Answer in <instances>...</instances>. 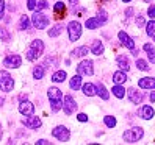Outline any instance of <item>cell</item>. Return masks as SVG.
Instances as JSON below:
<instances>
[{"instance_id": "1", "label": "cell", "mask_w": 155, "mask_h": 145, "mask_svg": "<svg viewBox=\"0 0 155 145\" xmlns=\"http://www.w3.org/2000/svg\"><path fill=\"white\" fill-rule=\"evenodd\" d=\"M44 53V42L41 39H35L30 44V49L25 53V59L27 61H36Z\"/></svg>"}, {"instance_id": "2", "label": "cell", "mask_w": 155, "mask_h": 145, "mask_svg": "<svg viewBox=\"0 0 155 145\" xmlns=\"http://www.w3.org/2000/svg\"><path fill=\"white\" fill-rule=\"evenodd\" d=\"M143 136H144V131H143L141 126H133V128L124 131L122 139H124L127 143H135V142L141 140V139H143Z\"/></svg>"}, {"instance_id": "3", "label": "cell", "mask_w": 155, "mask_h": 145, "mask_svg": "<svg viewBox=\"0 0 155 145\" xmlns=\"http://www.w3.org/2000/svg\"><path fill=\"white\" fill-rule=\"evenodd\" d=\"M50 19L45 14H42V11H35V14L31 16V25L36 30H44L49 27Z\"/></svg>"}, {"instance_id": "4", "label": "cell", "mask_w": 155, "mask_h": 145, "mask_svg": "<svg viewBox=\"0 0 155 145\" xmlns=\"http://www.w3.org/2000/svg\"><path fill=\"white\" fill-rule=\"evenodd\" d=\"M14 87V80L6 70H0V90L2 92H11Z\"/></svg>"}, {"instance_id": "5", "label": "cell", "mask_w": 155, "mask_h": 145, "mask_svg": "<svg viewBox=\"0 0 155 145\" xmlns=\"http://www.w3.org/2000/svg\"><path fill=\"white\" fill-rule=\"evenodd\" d=\"M68 34H69V41L75 42L80 39L81 36V24L78 20H71L68 24Z\"/></svg>"}, {"instance_id": "6", "label": "cell", "mask_w": 155, "mask_h": 145, "mask_svg": "<svg viewBox=\"0 0 155 145\" xmlns=\"http://www.w3.org/2000/svg\"><path fill=\"white\" fill-rule=\"evenodd\" d=\"M93 61L91 59H83L81 62H78L77 66V74L81 77H91L94 74V67H93Z\"/></svg>"}, {"instance_id": "7", "label": "cell", "mask_w": 155, "mask_h": 145, "mask_svg": "<svg viewBox=\"0 0 155 145\" xmlns=\"http://www.w3.org/2000/svg\"><path fill=\"white\" fill-rule=\"evenodd\" d=\"M52 136L57 140H60V142H68L71 139V131L66 128V126L58 125V126H55V128L52 130Z\"/></svg>"}, {"instance_id": "8", "label": "cell", "mask_w": 155, "mask_h": 145, "mask_svg": "<svg viewBox=\"0 0 155 145\" xmlns=\"http://www.w3.org/2000/svg\"><path fill=\"white\" fill-rule=\"evenodd\" d=\"M3 66L8 69H19L22 66V58L16 53H11V55H6L3 59Z\"/></svg>"}, {"instance_id": "9", "label": "cell", "mask_w": 155, "mask_h": 145, "mask_svg": "<svg viewBox=\"0 0 155 145\" xmlns=\"http://www.w3.org/2000/svg\"><path fill=\"white\" fill-rule=\"evenodd\" d=\"M63 112H64L66 115H71V114H74L77 111V103L74 100V97L72 95H66L64 97V100H63Z\"/></svg>"}, {"instance_id": "10", "label": "cell", "mask_w": 155, "mask_h": 145, "mask_svg": "<svg viewBox=\"0 0 155 145\" xmlns=\"http://www.w3.org/2000/svg\"><path fill=\"white\" fill-rule=\"evenodd\" d=\"M22 123L27 126V128H30V130H38L41 128V125H42V120L39 119V117H35V115H28L25 119H22Z\"/></svg>"}, {"instance_id": "11", "label": "cell", "mask_w": 155, "mask_h": 145, "mask_svg": "<svg viewBox=\"0 0 155 145\" xmlns=\"http://www.w3.org/2000/svg\"><path fill=\"white\" fill-rule=\"evenodd\" d=\"M19 112H21L22 115H25V117L33 115V112H35V105H33L31 102H28V100L21 102V103H19Z\"/></svg>"}, {"instance_id": "12", "label": "cell", "mask_w": 155, "mask_h": 145, "mask_svg": "<svg viewBox=\"0 0 155 145\" xmlns=\"http://www.w3.org/2000/svg\"><path fill=\"white\" fill-rule=\"evenodd\" d=\"M117 38H119V41H121V44L124 45V47H127L129 50H133L135 49V41L125 31H119V33H117Z\"/></svg>"}, {"instance_id": "13", "label": "cell", "mask_w": 155, "mask_h": 145, "mask_svg": "<svg viewBox=\"0 0 155 145\" xmlns=\"http://www.w3.org/2000/svg\"><path fill=\"white\" fill-rule=\"evenodd\" d=\"M47 97L50 103H57V102H63V92L58 89V87H50L47 90Z\"/></svg>"}, {"instance_id": "14", "label": "cell", "mask_w": 155, "mask_h": 145, "mask_svg": "<svg viewBox=\"0 0 155 145\" xmlns=\"http://www.w3.org/2000/svg\"><path fill=\"white\" fill-rule=\"evenodd\" d=\"M138 114H140L141 119H144V120H150L152 117L155 115V112H153V108H152V106H149V105H144V106H141V108H140V111H138Z\"/></svg>"}, {"instance_id": "15", "label": "cell", "mask_w": 155, "mask_h": 145, "mask_svg": "<svg viewBox=\"0 0 155 145\" xmlns=\"http://www.w3.org/2000/svg\"><path fill=\"white\" fill-rule=\"evenodd\" d=\"M127 97H129V100L135 105H140L143 102V94L138 92V90L133 89V87H130L129 90H127Z\"/></svg>"}, {"instance_id": "16", "label": "cell", "mask_w": 155, "mask_h": 145, "mask_svg": "<svg viewBox=\"0 0 155 145\" xmlns=\"http://www.w3.org/2000/svg\"><path fill=\"white\" fill-rule=\"evenodd\" d=\"M138 86L141 89H155V78L150 77H144L138 80Z\"/></svg>"}, {"instance_id": "17", "label": "cell", "mask_w": 155, "mask_h": 145, "mask_svg": "<svg viewBox=\"0 0 155 145\" xmlns=\"http://www.w3.org/2000/svg\"><path fill=\"white\" fill-rule=\"evenodd\" d=\"M66 13V5L63 2H57L53 5V14H55V19H63Z\"/></svg>"}, {"instance_id": "18", "label": "cell", "mask_w": 155, "mask_h": 145, "mask_svg": "<svg viewBox=\"0 0 155 145\" xmlns=\"http://www.w3.org/2000/svg\"><path fill=\"white\" fill-rule=\"evenodd\" d=\"M104 25V22L99 19V17H89V19H86V22H85V27L88 30H97L99 27H102Z\"/></svg>"}, {"instance_id": "19", "label": "cell", "mask_w": 155, "mask_h": 145, "mask_svg": "<svg viewBox=\"0 0 155 145\" xmlns=\"http://www.w3.org/2000/svg\"><path fill=\"white\" fill-rule=\"evenodd\" d=\"M91 53L96 56H100V55H104V52H105V47H104V44L100 42V41H94L93 45H91Z\"/></svg>"}, {"instance_id": "20", "label": "cell", "mask_w": 155, "mask_h": 145, "mask_svg": "<svg viewBox=\"0 0 155 145\" xmlns=\"http://www.w3.org/2000/svg\"><path fill=\"white\" fill-rule=\"evenodd\" d=\"M96 95H99L102 100H108V98H110V94H108L107 87L102 83H97L96 84Z\"/></svg>"}, {"instance_id": "21", "label": "cell", "mask_w": 155, "mask_h": 145, "mask_svg": "<svg viewBox=\"0 0 155 145\" xmlns=\"http://www.w3.org/2000/svg\"><path fill=\"white\" fill-rule=\"evenodd\" d=\"M125 81H127V75L124 70H117L113 74V83L114 84H124Z\"/></svg>"}, {"instance_id": "22", "label": "cell", "mask_w": 155, "mask_h": 145, "mask_svg": "<svg viewBox=\"0 0 155 145\" xmlns=\"http://www.w3.org/2000/svg\"><path fill=\"white\" fill-rule=\"evenodd\" d=\"M88 55V47L86 45H81V47H77L71 52V56L72 58H83Z\"/></svg>"}, {"instance_id": "23", "label": "cell", "mask_w": 155, "mask_h": 145, "mask_svg": "<svg viewBox=\"0 0 155 145\" xmlns=\"http://www.w3.org/2000/svg\"><path fill=\"white\" fill-rule=\"evenodd\" d=\"M69 86H71V89L72 90H78V89H81V75H74L71 80H69Z\"/></svg>"}, {"instance_id": "24", "label": "cell", "mask_w": 155, "mask_h": 145, "mask_svg": "<svg viewBox=\"0 0 155 145\" xmlns=\"http://www.w3.org/2000/svg\"><path fill=\"white\" fill-rule=\"evenodd\" d=\"M81 90H83V94L86 97H93L96 95V86L93 83H85V84H81Z\"/></svg>"}, {"instance_id": "25", "label": "cell", "mask_w": 155, "mask_h": 145, "mask_svg": "<svg viewBox=\"0 0 155 145\" xmlns=\"http://www.w3.org/2000/svg\"><path fill=\"white\" fill-rule=\"evenodd\" d=\"M117 67H119L121 70H124V72H129V69H130V62H129V59H127L124 55L117 56Z\"/></svg>"}, {"instance_id": "26", "label": "cell", "mask_w": 155, "mask_h": 145, "mask_svg": "<svg viewBox=\"0 0 155 145\" xmlns=\"http://www.w3.org/2000/svg\"><path fill=\"white\" fill-rule=\"evenodd\" d=\"M66 78H68V74L64 70H57L55 74L52 75V81H53V83H63V81H66Z\"/></svg>"}, {"instance_id": "27", "label": "cell", "mask_w": 155, "mask_h": 145, "mask_svg": "<svg viewBox=\"0 0 155 145\" xmlns=\"http://www.w3.org/2000/svg\"><path fill=\"white\" fill-rule=\"evenodd\" d=\"M61 31H63V24H57L47 31V34H49V38H57V36L61 34Z\"/></svg>"}, {"instance_id": "28", "label": "cell", "mask_w": 155, "mask_h": 145, "mask_svg": "<svg viewBox=\"0 0 155 145\" xmlns=\"http://www.w3.org/2000/svg\"><path fill=\"white\" fill-rule=\"evenodd\" d=\"M44 75H45L44 66H36V67H33V78H35V80H42Z\"/></svg>"}, {"instance_id": "29", "label": "cell", "mask_w": 155, "mask_h": 145, "mask_svg": "<svg viewBox=\"0 0 155 145\" xmlns=\"http://www.w3.org/2000/svg\"><path fill=\"white\" fill-rule=\"evenodd\" d=\"M113 95L116 97V98H124L125 97V89L121 86V84H116V86H113Z\"/></svg>"}, {"instance_id": "30", "label": "cell", "mask_w": 155, "mask_h": 145, "mask_svg": "<svg viewBox=\"0 0 155 145\" xmlns=\"http://www.w3.org/2000/svg\"><path fill=\"white\" fill-rule=\"evenodd\" d=\"M30 25H31L30 17H28V16H22L21 20H19V28H21V30H28Z\"/></svg>"}, {"instance_id": "31", "label": "cell", "mask_w": 155, "mask_h": 145, "mask_svg": "<svg viewBox=\"0 0 155 145\" xmlns=\"http://www.w3.org/2000/svg\"><path fill=\"white\" fill-rule=\"evenodd\" d=\"M0 39H2V42H10L11 41V34L5 27H0Z\"/></svg>"}, {"instance_id": "32", "label": "cell", "mask_w": 155, "mask_h": 145, "mask_svg": "<svg viewBox=\"0 0 155 145\" xmlns=\"http://www.w3.org/2000/svg\"><path fill=\"white\" fill-rule=\"evenodd\" d=\"M104 123H105V126H108V128H114L116 126V119L113 115H105L104 117Z\"/></svg>"}, {"instance_id": "33", "label": "cell", "mask_w": 155, "mask_h": 145, "mask_svg": "<svg viewBox=\"0 0 155 145\" xmlns=\"http://www.w3.org/2000/svg\"><path fill=\"white\" fill-rule=\"evenodd\" d=\"M136 67H138L140 70H143V72H147L150 67H149V64H147V61H144V59H136Z\"/></svg>"}, {"instance_id": "34", "label": "cell", "mask_w": 155, "mask_h": 145, "mask_svg": "<svg viewBox=\"0 0 155 145\" xmlns=\"http://www.w3.org/2000/svg\"><path fill=\"white\" fill-rule=\"evenodd\" d=\"M146 33H147L149 36H153L155 34V20L150 19V22L146 24Z\"/></svg>"}, {"instance_id": "35", "label": "cell", "mask_w": 155, "mask_h": 145, "mask_svg": "<svg viewBox=\"0 0 155 145\" xmlns=\"http://www.w3.org/2000/svg\"><path fill=\"white\" fill-rule=\"evenodd\" d=\"M47 8H49L47 0H39V2L36 3V6H35V11H44V10H47Z\"/></svg>"}, {"instance_id": "36", "label": "cell", "mask_w": 155, "mask_h": 145, "mask_svg": "<svg viewBox=\"0 0 155 145\" xmlns=\"http://www.w3.org/2000/svg\"><path fill=\"white\" fill-rule=\"evenodd\" d=\"M97 17H99V19L102 20L104 24L108 20V14H107V11H105V10H100V11L97 13Z\"/></svg>"}, {"instance_id": "37", "label": "cell", "mask_w": 155, "mask_h": 145, "mask_svg": "<svg viewBox=\"0 0 155 145\" xmlns=\"http://www.w3.org/2000/svg\"><path fill=\"white\" fill-rule=\"evenodd\" d=\"M147 58H149V61H150V64H155V50H153V49L147 50Z\"/></svg>"}, {"instance_id": "38", "label": "cell", "mask_w": 155, "mask_h": 145, "mask_svg": "<svg viewBox=\"0 0 155 145\" xmlns=\"http://www.w3.org/2000/svg\"><path fill=\"white\" fill-rule=\"evenodd\" d=\"M5 8H6V3L3 0H0V20H2L3 16H5Z\"/></svg>"}, {"instance_id": "39", "label": "cell", "mask_w": 155, "mask_h": 145, "mask_svg": "<svg viewBox=\"0 0 155 145\" xmlns=\"http://www.w3.org/2000/svg\"><path fill=\"white\" fill-rule=\"evenodd\" d=\"M147 16L150 17V19H153V17H155V5H150L147 8Z\"/></svg>"}, {"instance_id": "40", "label": "cell", "mask_w": 155, "mask_h": 145, "mask_svg": "<svg viewBox=\"0 0 155 145\" xmlns=\"http://www.w3.org/2000/svg\"><path fill=\"white\" fill-rule=\"evenodd\" d=\"M136 25H138V27H144V25H146V20H144L143 16H138V17H136Z\"/></svg>"}, {"instance_id": "41", "label": "cell", "mask_w": 155, "mask_h": 145, "mask_svg": "<svg viewBox=\"0 0 155 145\" xmlns=\"http://www.w3.org/2000/svg\"><path fill=\"white\" fill-rule=\"evenodd\" d=\"M77 120H78V122H88V115L83 114V112H80V114L77 115Z\"/></svg>"}, {"instance_id": "42", "label": "cell", "mask_w": 155, "mask_h": 145, "mask_svg": "<svg viewBox=\"0 0 155 145\" xmlns=\"http://www.w3.org/2000/svg\"><path fill=\"white\" fill-rule=\"evenodd\" d=\"M35 6H36V0H28L27 2V8L28 10H35Z\"/></svg>"}, {"instance_id": "43", "label": "cell", "mask_w": 155, "mask_h": 145, "mask_svg": "<svg viewBox=\"0 0 155 145\" xmlns=\"http://www.w3.org/2000/svg\"><path fill=\"white\" fill-rule=\"evenodd\" d=\"M132 14H133V8H127V11H125V19H129Z\"/></svg>"}, {"instance_id": "44", "label": "cell", "mask_w": 155, "mask_h": 145, "mask_svg": "<svg viewBox=\"0 0 155 145\" xmlns=\"http://www.w3.org/2000/svg\"><path fill=\"white\" fill-rule=\"evenodd\" d=\"M47 143H50V142L45 140V139H39L38 142H36V145H47Z\"/></svg>"}, {"instance_id": "45", "label": "cell", "mask_w": 155, "mask_h": 145, "mask_svg": "<svg viewBox=\"0 0 155 145\" xmlns=\"http://www.w3.org/2000/svg\"><path fill=\"white\" fill-rule=\"evenodd\" d=\"M149 100H150V103H155V90L149 94Z\"/></svg>"}, {"instance_id": "46", "label": "cell", "mask_w": 155, "mask_h": 145, "mask_svg": "<svg viewBox=\"0 0 155 145\" xmlns=\"http://www.w3.org/2000/svg\"><path fill=\"white\" fill-rule=\"evenodd\" d=\"M19 100H21V102H24V100H28V95H27V94H21Z\"/></svg>"}, {"instance_id": "47", "label": "cell", "mask_w": 155, "mask_h": 145, "mask_svg": "<svg viewBox=\"0 0 155 145\" xmlns=\"http://www.w3.org/2000/svg\"><path fill=\"white\" fill-rule=\"evenodd\" d=\"M143 49L147 52V50H150V49H153V47H152V44H144V47H143Z\"/></svg>"}, {"instance_id": "48", "label": "cell", "mask_w": 155, "mask_h": 145, "mask_svg": "<svg viewBox=\"0 0 155 145\" xmlns=\"http://www.w3.org/2000/svg\"><path fill=\"white\" fill-rule=\"evenodd\" d=\"M138 53H140V50H136V49L132 50V55H135V56H138Z\"/></svg>"}, {"instance_id": "49", "label": "cell", "mask_w": 155, "mask_h": 145, "mask_svg": "<svg viewBox=\"0 0 155 145\" xmlns=\"http://www.w3.org/2000/svg\"><path fill=\"white\" fill-rule=\"evenodd\" d=\"M68 2H69V3H74V5H75V3H78V0H68Z\"/></svg>"}, {"instance_id": "50", "label": "cell", "mask_w": 155, "mask_h": 145, "mask_svg": "<svg viewBox=\"0 0 155 145\" xmlns=\"http://www.w3.org/2000/svg\"><path fill=\"white\" fill-rule=\"evenodd\" d=\"M122 2H124V3H129V2H132V0H122Z\"/></svg>"}, {"instance_id": "51", "label": "cell", "mask_w": 155, "mask_h": 145, "mask_svg": "<svg viewBox=\"0 0 155 145\" xmlns=\"http://www.w3.org/2000/svg\"><path fill=\"white\" fill-rule=\"evenodd\" d=\"M5 100H3V98H0V106H2V103H3Z\"/></svg>"}, {"instance_id": "52", "label": "cell", "mask_w": 155, "mask_h": 145, "mask_svg": "<svg viewBox=\"0 0 155 145\" xmlns=\"http://www.w3.org/2000/svg\"><path fill=\"white\" fill-rule=\"evenodd\" d=\"M0 137H2V125H0Z\"/></svg>"}, {"instance_id": "53", "label": "cell", "mask_w": 155, "mask_h": 145, "mask_svg": "<svg viewBox=\"0 0 155 145\" xmlns=\"http://www.w3.org/2000/svg\"><path fill=\"white\" fill-rule=\"evenodd\" d=\"M152 38H153V41H155V34H153V36H152Z\"/></svg>"}]
</instances>
